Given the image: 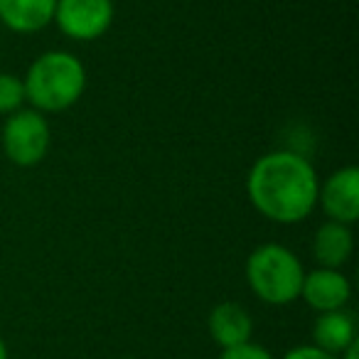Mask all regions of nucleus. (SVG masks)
I'll return each instance as SVG.
<instances>
[{
    "label": "nucleus",
    "mask_w": 359,
    "mask_h": 359,
    "mask_svg": "<svg viewBox=\"0 0 359 359\" xmlns=\"http://www.w3.org/2000/svg\"><path fill=\"white\" fill-rule=\"evenodd\" d=\"M3 150L20 168H35L50 150V126L42 111L20 109L3 126Z\"/></svg>",
    "instance_id": "4"
},
{
    "label": "nucleus",
    "mask_w": 359,
    "mask_h": 359,
    "mask_svg": "<svg viewBox=\"0 0 359 359\" xmlns=\"http://www.w3.org/2000/svg\"><path fill=\"white\" fill-rule=\"evenodd\" d=\"M354 251V239L347 224L325 222L313 239V256L323 269H342Z\"/></svg>",
    "instance_id": "11"
},
{
    "label": "nucleus",
    "mask_w": 359,
    "mask_h": 359,
    "mask_svg": "<svg viewBox=\"0 0 359 359\" xmlns=\"http://www.w3.org/2000/svg\"><path fill=\"white\" fill-rule=\"evenodd\" d=\"M25 104V84L15 74H0V114H15Z\"/></svg>",
    "instance_id": "12"
},
{
    "label": "nucleus",
    "mask_w": 359,
    "mask_h": 359,
    "mask_svg": "<svg viewBox=\"0 0 359 359\" xmlns=\"http://www.w3.org/2000/svg\"><path fill=\"white\" fill-rule=\"evenodd\" d=\"M0 359H8V347L3 342V337H0Z\"/></svg>",
    "instance_id": "16"
},
{
    "label": "nucleus",
    "mask_w": 359,
    "mask_h": 359,
    "mask_svg": "<svg viewBox=\"0 0 359 359\" xmlns=\"http://www.w3.org/2000/svg\"><path fill=\"white\" fill-rule=\"evenodd\" d=\"M318 202L330 222L352 226L359 217V170L349 165L330 175L320 185Z\"/></svg>",
    "instance_id": "6"
},
{
    "label": "nucleus",
    "mask_w": 359,
    "mask_h": 359,
    "mask_svg": "<svg viewBox=\"0 0 359 359\" xmlns=\"http://www.w3.org/2000/svg\"><path fill=\"white\" fill-rule=\"evenodd\" d=\"M57 0H0V22L13 32L32 35L55 18Z\"/></svg>",
    "instance_id": "9"
},
{
    "label": "nucleus",
    "mask_w": 359,
    "mask_h": 359,
    "mask_svg": "<svg viewBox=\"0 0 359 359\" xmlns=\"http://www.w3.org/2000/svg\"><path fill=\"white\" fill-rule=\"evenodd\" d=\"M52 20L72 40L91 42L114 22V0H57Z\"/></svg>",
    "instance_id": "5"
},
{
    "label": "nucleus",
    "mask_w": 359,
    "mask_h": 359,
    "mask_svg": "<svg viewBox=\"0 0 359 359\" xmlns=\"http://www.w3.org/2000/svg\"><path fill=\"white\" fill-rule=\"evenodd\" d=\"M25 99L35 106V111L60 114L81 99L86 89V72L79 57L65 50H52L40 55L27 69Z\"/></svg>",
    "instance_id": "2"
},
{
    "label": "nucleus",
    "mask_w": 359,
    "mask_h": 359,
    "mask_svg": "<svg viewBox=\"0 0 359 359\" xmlns=\"http://www.w3.org/2000/svg\"><path fill=\"white\" fill-rule=\"evenodd\" d=\"M256 212L278 224H295L318 207L320 180L315 168L293 150L261 155L246 180Z\"/></svg>",
    "instance_id": "1"
},
{
    "label": "nucleus",
    "mask_w": 359,
    "mask_h": 359,
    "mask_svg": "<svg viewBox=\"0 0 359 359\" xmlns=\"http://www.w3.org/2000/svg\"><path fill=\"white\" fill-rule=\"evenodd\" d=\"M251 332H254V320H251L249 310L241 308L239 303L226 300V303H219L212 308L210 334L222 349L251 342Z\"/></svg>",
    "instance_id": "8"
},
{
    "label": "nucleus",
    "mask_w": 359,
    "mask_h": 359,
    "mask_svg": "<svg viewBox=\"0 0 359 359\" xmlns=\"http://www.w3.org/2000/svg\"><path fill=\"white\" fill-rule=\"evenodd\" d=\"M337 359H359V339L354 344H349V347L344 349V352L339 354Z\"/></svg>",
    "instance_id": "15"
},
{
    "label": "nucleus",
    "mask_w": 359,
    "mask_h": 359,
    "mask_svg": "<svg viewBox=\"0 0 359 359\" xmlns=\"http://www.w3.org/2000/svg\"><path fill=\"white\" fill-rule=\"evenodd\" d=\"M219 359H273V354L266 347H261V344L244 342V344H239V347L224 349Z\"/></svg>",
    "instance_id": "13"
},
{
    "label": "nucleus",
    "mask_w": 359,
    "mask_h": 359,
    "mask_svg": "<svg viewBox=\"0 0 359 359\" xmlns=\"http://www.w3.org/2000/svg\"><path fill=\"white\" fill-rule=\"evenodd\" d=\"M313 339H315V347L339 357L349 344L357 342V323H354V315L347 313L344 308L320 313L313 325Z\"/></svg>",
    "instance_id": "10"
},
{
    "label": "nucleus",
    "mask_w": 359,
    "mask_h": 359,
    "mask_svg": "<svg viewBox=\"0 0 359 359\" xmlns=\"http://www.w3.org/2000/svg\"><path fill=\"white\" fill-rule=\"evenodd\" d=\"M280 359H337V357L323 352V349L315 347V344H300V347L288 349Z\"/></svg>",
    "instance_id": "14"
},
{
    "label": "nucleus",
    "mask_w": 359,
    "mask_h": 359,
    "mask_svg": "<svg viewBox=\"0 0 359 359\" xmlns=\"http://www.w3.org/2000/svg\"><path fill=\"white\" fill-rule=\"evenodd\" d=\"M305 269L290 249L264 244L251 251L246 261V280L256 298L269 305H290L300 298Z\"/></svg>",
    "instance_id": "3"
},
{
    "label": "nucleus",
    "mask_w": 359,
    "mask_h": 359,
    "mask_svg": "<svg viewBox=\"0 0 359 359\" xmlns=\"http://www.w3.org/2000/svg\"><path fill=\"white\" fill-rule=\"evenodd\" d=\"M349 295H352V285L347 276L339 269H323V266L305 273L303 288H300V298L318 313L344 308L349 303Z\"/></svg>",
    "instance_id": "7"
}]
</instances>
